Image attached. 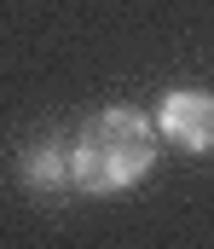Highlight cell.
Listing matches in <instances>:
<instances>
[{"label": "cell", "instance_id": "7a4b0ae2", "mask_svg": "<svg viewBox=\"0 0 214 249\" xmlns=\"http://www.w3.org/2000/svg\"><path fill=\"white\" fill-rule=\"evenodd\" d=\"M162 139H174L180 151H214V93L203 87H174L156 110Z\"/></svg>", "mask_w": 214, "mask_h": 249}, {"label": "cell", "instance_id": "6da1fadb", "mask_svg": "<svg viewBox=\"0 0 214 249\" xmlns=\"http://www.w3.org/2000/svg\"><path fill=\"white\" fill-rule=\"evenodd\" d=\"M75 162V186L93 191V197H110V191L139 186L156 162V127L145 122L139 110H104L75 133L70 145Z\"/></svg>", "mask_w": 214, "mask_h": 249}, {"label": "cell", "instance_id": "3957f363", "mask_svg": "<svg viewBox=\"0 0 214 249\" xmlns=\"http://www.w3.org/2000/svg\"><path fill=\"white\" fill-rule=\"evenodd\" d=\"M23 186H35V191H64V186H75L70 151H64L58 139L35 145V151H29V162H23Z\"/></svg>", "mask_w": 214, "mask_h": 249}]
</instances>
